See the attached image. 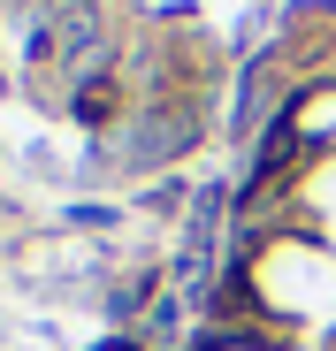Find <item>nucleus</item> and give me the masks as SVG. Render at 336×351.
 Returning <instances> with one entry per match:
<instances>
[{
	"mask_svg": "<svg viewBox=\"0 0 336 351\" xmlns=\"http://www.w3.org/2000/svg\"><path fill=\"white\" fill-rule=\"evenodd\" d=\"M99 351H145V343H138V336H107Z\"/></svg>",
	"mask_w": 336,
	"mask_h": 351,
	"instance_id": "nucleus-1",
	"label": "nucleus"
}]
</instances>
